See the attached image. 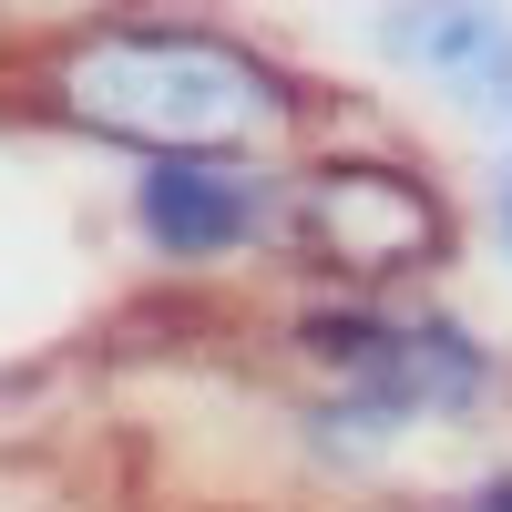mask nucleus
I'll use <instances>...</instances> for the list:
<instances>
[{"instance_id": "nucleus-1", "label": "nucleus", "mask_w": 512, "mask_h": 512, "mask_svg": "<svg viewBox=\"0 0 512 512\" xmlns=\"http://www.w3.org/2000/svg\"><path fill=\"white\" fill-rule=\"evenodd\" d=\"M0 93L31 123L113 144V154H308L328 123L318 82L287 52L205 11H154V0L52 41L31 62H0Z\"/></svg>"}, {"instance_id": "nucleus-2", "label": "nucleus", "mask_w": 512, "mask_h": 512, "mask_svg": "<svg viewBox=\"0 0 512 512\" xmlns=\"http://www.w3.org/2000/svg\"><path fill=\"white\" fill-rule=\"evenodd\" d=\"M287 256L328 287L400 297L461 256V205L420 154L390 144H308L287 185Z\"/></svg>"}, {"instance_id": "nucleus-3", "label": "nucleus", "mask_w": 512, "mask_h": 512, "mask_svg": "<svg viewBox=\"0 0 512 512\" xmlns=\"http://www.w3.org/2000/svg\"><path fill=\"white\" fill-rule=\"evenodd\" d=\"M297 359L328 369V390H349L369 410H390L400 431L420 420H472L502 390V359L482 349L451 308H410V297H359L328 287L318 308H297Z\"/></svg>"}, {"instance_id": "nucleus-4", "label": "nucleus", "mask_w": 512, "mask_h": 512, "mask_svg": "<svg viewBox=\"0 0 512 512\" xmlns=\"http://www.w3.org/2000/svg\"><path fill=\"white\" fill-rule=\"evenodd\" d=\"M287 185H297V154H134L123 226L154 267L205 277L256 246H287Z\"/></svg>"}, {"instance_id": "nucleus-5", "label": "nucleus", "mask_w": 512, "mask_h": 512, "mask_svg": "<svg viewBox=\"0 0 512 512\" xmlns=\"http://www.w3.org/2000/svg\"><path fill=\"white\" fill-rule=\"evenodd\" d=\"M369 62L431 93L512 144V11L502 0H379L369 11Z\"/></svg>"}, {"instance_id": "nucleus-6", "label": "nucleus", "mask_w": 512, "mask_h": 512, "mask_svg": "<svg viewBox=\"0 0 512 512\" xmlns=\"http://www.w3.org/2000/svg\"><path fill=\"white\" fill-rule=\"evenodd\" d=\"M113 11H144V0H0V62H31V52H52V41L113 21Z\"/></svg>"}, {"instance_id": "nucleus-7", "label": "nucleus", "mask_w": 512, "mask_h": 512, "mask_svg": "<svg viewBox=\"0 0 512 512\" xmlns=\"http://www.w3.org/2000/svg\"><path fill=\"white\" fill-rule=\"evenodd\" d=\"M482 226H492V246H502V267H512V144L482 164Z\"/></svg>"}, {"instance_id": "nucleus-8", "label": "nucleus", "mask_w": 512, "mask_h": 512, "mask_svg": "<svg viewBox=\"0 0 512 512\" xmlns=\"http://www.w3.org/2000/svg\"><path fill=\"white\" fill-rule=\"evenodd\" d=\"M441 512H512V472H482L461 502H441Z\"/></svg>"}, {"instance_id": "nucleus-9", "label": "nucleus", "mask_w": 512, "mask_h": 512, "mask_svg": "<svg viewBox=\"0 0 512 512\" xmlns=\"http://www.w3.org/2000/svg\"><path fill=\"white\" fill-rule=\"evenodd\" d=\"M400 512H431V502H400Z\"/></svg>"}]
</instances>
